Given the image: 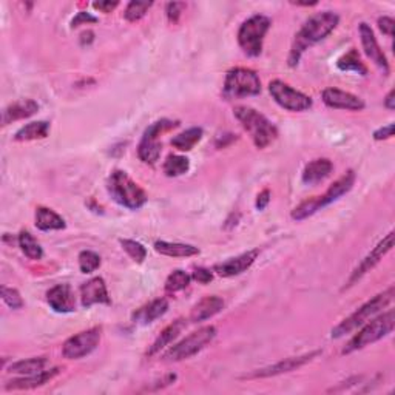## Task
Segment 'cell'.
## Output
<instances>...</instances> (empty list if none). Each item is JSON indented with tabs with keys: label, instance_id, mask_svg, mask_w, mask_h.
I'll return each mask as SVG.
<instances>
[{
	"label": "cell",
	"instance_id": "1",
	"mask_svg": "<svg viewBox=\"0 0 395 395\" xmlns=\"http://www.w3.org/2000/svg\"><path fill=\"white\" fill-rule=\"evenodd\" d=\"M338 22L339 18L332 11H323L312 15L302 27V30L295 34L294 44H292L289 54V65L297 67L303 53L309 48V46L321 42L323 39H326L332 31L337 28Z\"/></svg>",
	"mask_w": 395,
	"mask_h": 395
},
{
	"label": "cell",
	"instance_id": "2",
	"mask_svg": "<svg viewBox=\"0 0 395 395\" xmlns=\"http://www.w3.org/2000/svg\"><path fill=\"white\" fill-rule=\"evenodd\" d=\"M355 184V173L354 170L346 171L342 178H338L334 184H332L328 190L320 195L315 196L312 200H307L304 202H302L298 207L294 209L292 212V219L295 221H304L309 216L315 215L318 210L328 207L329 204L335 202L339 198L344 196L346 193H349L352 190V187Z\"/></svg>",
	"mask_w": 395,
	"mask_h": 395
},
{
	"label": "cell",
	"instance_id": "3",
	"mask_svg": "<svg viewBox=\"0 0 395 395\" xmlns=\"http://www.w3.org/2000/svg\"><path fill=\"white\" fill-rule=\"evenodd\" d=\"M235 116L246 130L257 148H266L278 136V130L264 115L250 107H236Z\"/></svg>",
	"mask_w": 395,
	"mask_h": 395
},
{
	"label": "cell",
	"instance_id": "4",
	"mask_svg": "<svg viewBox=\"0 0 395 395\" xmlns=\"http://www.w3.org/2000/svg\"><path fill=\"white\" fill-rule=\"evenodd\" d=\"M394 286H391L388 290L382 292V294L375 295L373 299H369L368 303L363 304L358 311H355L352 315H349L346 320H343L337 328L332 329V338H342L347 334H351L355 329L365 325L370 318L383 311L386 306H389L394 299Z\"/></svg>",
	"mask_w": 395,
	"mask_h": 395
},
{
	"label": "cell",
	"instance_id": "5",
	"mask_svg": "<svg viewBox=\"0 0 395 395\" xmlns=\"http://www.w3.org/2000/svg\"><path fill=\"white\" fill-rule=\"evenodd\" d=\"M107 188L117 204L130 210H139L147 202V193L124 170H115L110 175Z\"/></svg>",
	"mask_w": 395,
	"mask_h": 395
},
{
	"label": "cell",
	"instance_id": "6",
	"mask_svg": "<svg viewBox=\"0 0 395 395\" xmlns=\"http://www.w3.org/2000/svg\"><path fill=\"white\" fill-rule=\"evenodd\" d=\"M394 325H395L394 309L383 312L382 315L375 317L373 321H369L357 335H354L351 342L346 344L343 354H352L355 351H360V349H363V347H366L368 344H373V343L378 342V339L384 338L394 330Z\"/></svg>",
	"mask_w": 395,
	"mask_h": 395
},
{
	"label": "cell",
	"instance_id": "7",
	"mask_svg": "<svg viewBox=\"0 0 395 395\" xmlns=\"http://www.w3.org/2000/svg\"><path fill=\"white\" fill-rule=\"evenodd\" d=\"M261 93V81L254 70L232 68L226 75L223 94L226 99H241Z\"/></svg>",
	"mask_w": 395,
	"mask_h": 395
},
{
	"label": "cell",
	"instance_id": "8",
	"mask_svg": "<svg viewBox=\"0 0 395 395\" xmlns=\"http://www.w3.org/2000/svg\"><path fill=\"white\" fill-rule=\"evenodd\" d=\"M272 22L266 15L255 14L242 23L238 31V44L241 50L250 58H257L263 51V41Z\"/></svg>",
	"mask_w": 395,
	"mask_h": 395
},
{
	"label": "cell",
	"instance_id": "9",
	"mask_svg": "<svg viewBox=\"0 0 395 395\" xmlns=\"http://www.w3.org/2000/svg\"><path fill=\"white\" fill-rule=\"evenodd\" d=\"M216 337V328L215 326H204L192 332L190 335L186 337L183 342H179L164 354V361L175 363L183 361L193 357L198 352H201L205 346L213 342V338Z\"/></svg>",
	"mask_w": 395,
	"mask_h": 395
},
{
	"label": "cell",
	"instance_id": "10",
	"mask_svg": "<svg viewBox=\"0 0 395 395\" xmlns=\"http://www.w3.org/2000/svg\"><path fill=\"white\" fill-rule=\"evenodd\" d=\"M178 122L170 119H161L150 125L145 130L144 136L141 139V144L138 147V156L142 162L153 165L157 162L161 156V142L160 136L162 133L169 131L171 129H176Z\"/></svg>",
	"mask_w": 395,
	"mask_h": 395
},
{
	"label": "cell",
	"instance_id": "11",
	"mask_svg": "<svg viewBox=\"0 0 395 395\" xmlns=\"http://www.w3.org/2000/svg\"><path fill=\"white\" fill-rule=\"evenodd\" d=\"M268 91H271L273 101L283 107L287 112H306L312 107V99L309 96H306L304 93L298 91L295 89H292L290 85L284 84L283 81H272L268 84Z\"/></svg>",
	"mask_w": 395,
	"mask_h": 395
},
{
	"label": "cell",
	"instance_id": "12",
	"mask_svg": "<svg viewBox=\"0 0 395 395\" xmlns=\"http://www.w3.org/2000/svg\"><path fill=\"white\" fill-rule=\"evenodd\" d=\"M101 337H102V328L99 326L79 332V334L68 338L64 343L62 354H64L65 358L70 360L84 358L99 346Z\"/></svg>",
	"mask_w": 395,
	"mask_h": 395
},
{
	"label": "cell",
	"instance_id": "13",
	"mask_svg": "<svg viewBox=\"0 0 395 395\" xmlns=\"http://www.w3.org/2000/svg\"><path fill=\"white\" fill-rule=\"evenodd\" d=\"M392 247H394V232H389L380 242L377 244V246L373 250H370V254H368L366 258L363 259V261L357 266V268H355V271L352 272L351 278L347 280V284L344 286V289L354 286V284L357 283L358 280H361L368 272L373 271V268L382 261L383 257L388 254V252Z\"/></svg>",
	"mask_w": 395,
	"mask_h": 395
},
{
	"label": "cell",
	"instance_id": "14",
	"mask_svg": "<svg viewBox=\"0 0 395 395\" xmlns=\"http://www.w3.org/2000/svg\"><path fill=\"white\" fill-rule=\"evenodd\" d=\"M320 354H321L320 351H315L311 354L302 355V357H290L280 363H275V365H272V366L254 370V373L249 375H244L242 378H249V380H252V378H268V377H276V375H281L286 373H292V370H297L299 368H303L304 365H307V363L312 361L315 357H318Z\"/></svg>",
	"mask_w": 395,
	"mask_h": 395
},
{
	"label": "cell",
	"instance_id": "15",
	"mask_svg": "<svg viewBox=\"0 0 395 395\" xmlns=\"http://www.w3.org/2000/svg\"><path fill=\"white\" fill-rule=\"evenodd\" d=\"M360 37H361V45H363V50H365V53H366V56L383 71L384 76H388L389 75L388 59H386L383 50L380 48V45H378L373 28H370L365 22L360 23Z\"/></svg>",
	"mask_w": 395,
	"mask_h": 395
},
{
	"label": "cell",
	"instance_id": "16",
	"mask_svg": "<svg viewBox=\"0 0 395 395\" xmlns=\"http://www.w3.org/2000/svg\"><path fill=\"white\" fill-rule=\"evenodd\" d=\"M258 255H259V252L257 249L249 250V252H246V254H241L238 257L227 259V261L215 264L213 266V272L218 273L219 276H223V278H232V276L241 275L246 271H249L252 264L257 261Z\"/></svg>",
	"mask_w": 395,
	"mask_h": 395
},
{
	"label": "cell",
	"instance_id": "17",
	"mask_svg": "<svg viewBox=\"0 0 395 395\" xmlns=\"http://www.w3.org/2000/svg\"><path fill=\"white\" fill-rule=\"evenodd\" d=\"M323 102L329 108L337 110H351V112H360L365 108V102L349 91H343L338 89H328L323 91Z\"/></svg>",
	"mask_w": 395,
	"mask_h": 395
},
{
	"label": "cell",
	"instance_id": "18",
	"mask_svg": "<svg viewBox=\"0 0 395 395\" xmlns=\"http://www.w3.org/2000/svg\"><path fill=\"white\" fill-rule=\"evenodd\" d=\"M46 302L54 312L70 313L76 309L75 292L70 284H58L46 292Z\"/></svg>",
	"mask_w": 395,
	"mask_h": 395
},
{
	"label": "cell",
	"instance_id": "19",
	"mask_svg": "<svg viewBox=\"0 0 395 395\" xmlns=\"http://www.w3.org/2000/svg\"><path fill=\"white\" fill-rule=\"evenodd\" d=\"M81 303L84 307H91L93 304H110L108 290L105 286V281L96 276L90 281L84 283L81 286Z\"/></svg>",
	"mask_w": 395,
	"mask_h": 395
},
{
	"label": "cell",
	"instance_id": "20",
	"mask_svg": "<svg viewBox=\"0 0 395 395\" xmlns=\"http://www.w3.org/2000/svg\"><path fill=\"white\" fill-rule=\"evenodd\" d=\"M60 373L59 368H54L50 370H42L33 375H23L22 378H14V380L8 382L5 384L6 391H27V389H34L39 386H44L48 382H51L54 377Z\"/></svg>",
	"mask_w": 395,
	"mask_h": 395
},
{
	"label": "cell",
	"instance_id": "21",
	"mask_svg": "<svg viewBox=\"0 0 395 395\" xmlns=\"http://www.w3.org/2000/svg\"><path fill=\"white\" fill-rule=\"evenodd\" d=\"M39 112V104L33 99H20L18 102H13L11 105H8L4 110L2 115V122L4 125H8L15 121L27 119Z\"/></svg>",
	"mask_w": 395,
	"mask_h": 395
},
{
	"label": "cell",
	"instance_id": "22",
	"mask_svg": "<svg viewBox=\"0 0 395 395\" xmlns=\"http://www.w3.org/2000/svg\"><path fill=\"white\" fill-rule=\"evenodd\" d=\"M224 309V302L219 297L210 295L202 298L201 302H198L190 312V321L192 323H202L212 317H215L216 313Z\"/></svg>",
	"mask_w": 395,
	"mask_h": 395
},
{
	"label": "cell",
	"instance_id": "23",
	"mask_svg": "<svg viewBox=\"0 0 395 395\" xmlns=\"http://www.w3.org/2000/svg\"><path fill=\"white\" fill-rule=\"evenodd\" d=\"M332 170H334V165L326 157L313 160L304 167L303 183L307 186H317L330 176Z\"/></svg>",
	"mask_w": 395,
	"mask_h": 395
},
{
	"label": "cell",
	"instance_id": "24",
	"mask_svg": "<svg viewBox=\"0 0 395 395\" xmlns=\"http://www.w3.org/2000/svg\"><path fill=\"white\" fill-rule=\"evenodd\" d=\"M169 311V302L165 298H157L155 302L142 306L141 309L133 313V321L138 325H150L157 318L164 317Z\"/></svg>",
	"mask_w": 395,
	"mask_h": 395
},
{
	"label": "cell",
	"instance_id": "25",
	"mask_svg": "<svg viewBox=\"0 0 395 395\" xmlns=\"http://www.w3.org/2000/svg\"><path fill=\"white\" fill-rule=\"evenodd\" d=\"M186 328V320L183 318H179L176 321H173L170 326L165 328L160 335H157V338L153 342V344L150 346V349L147 352L148 357H153V355H156L157 352H161L164 347H167L169 344H171L175 339L179 337L181 332H183V329Z\"/></svg>",
	"mask_w": 395,
	"mask_h": 395
},
{
	"label": "cell",
	"instance_id": "26",
	"mask_svg": "<svg viewBox=\"0 0 395 395\" xmlns=\"http://www.w3.org/2000/svg\"><path fill=\"white\" fill-rule=\"evenodd\" d=\"M155 250L157 252V254H161L164 257H170V258H187V257L200 255V249L190 246V244H183V242L156 241Z\"/></svg>",
	"mask_w": 395,
	"mask_h": 395
},
{
	"label": "cell",
	"instance_id": "27",
	"mask_svg": "<svg viewBox=\"0 0 395 395\" xmlns=\"http://www.w3.org/2000/svg\"><path fill=\"white\" fill-rule=\"evenodd\" d=\"M36 227L39 231H62L65 228V221L56 212L48 207L36 209Z\"/></svg>",
	"mask_w": 395,
	"mask_h": 395
},
{
	"label": "cell",
	"instance_id": "28",
	"mask_svg": "<svg viewBox=\"0 0 395 395\" xmlns=\"http://www.w3.org/2000/svg\"><path fill=\"white\" fill-rule=\"evenodd\" d=\"M50 133V122L46 121H37L30 122L25 127H22L18 133L14 134V141H36V139H45Z\"/></svg>",
	"mask_w": 395,
	"mask_h": 395
},
{
	"label": "cell",
	"instance_id": "29",
	"mask_svg": "<svg viewBox=\"0 0 395 395\" xmlns=\"http://www.w3.org/2000/svg\"><path fill=\"white\" fill-rule=\"evenodd\" d=\"M46 358L45 357H36V358H28V360H20L15 361L8 368V373L11 374H19V375H33L37 373H42L46 366Z\"/></svg>",
	"mask_w": 395,
	"mask_h": 395
},
{
	"label": "cell",
	"instance_id": "30",
	"mask_svg": "<svg viewBox=\"0 0 395 395\" xmlns=\"http://www.w3.org/2000/svg\"><path fill=\"white\" fill-rule=\"evenodd\" d=\"M201 138H202V129L192 127L173 138L171 145L181 150V152H188V150H192L198 142L201 141Z\"/></svg>",
	"mask_w": 395,
	"mask_h": 395
},
{
	"label": "cell",
	"instance_id": "31",
	"mask_svg": "<svg viewBox=\"0 0 395 395\" xmlns=\"http://www.w3.org/2000/svg\"><path fill=\"white\" fill-rule=\"evenodd\" d=\"M190 169V161L186 156H178V155H170L164 162V173L169 178H176L186 173Z\"/></svg>",
	"mask_w": 395,
	"mask_h": 395
},
{
	"label": "cell",
	"instance_id": "32",
	"mask_svg": "<svg viewBox=\"0 0 395 395\" xmlns=\"http://www.w3.org/2000/svg\"><path fill=\"white\" fill-rule=\"evenodd\" d=\"M337 67L342 71H354V73H358L361 76L368 75V68L363 64L357 50H351L349 53H346L344 56H342L337 62Z\"/></svg>",
	"mask_w": 395,
	"mask_h": 395
},
{
	"label": "cell",
	"instance_id": "33",
	"mask_svg": "<svg viewBox=\"0 0 395 395\" xmlns=\"http://www.w3.org/2000/svg\"><path fill=\"white\" fill-rule=\"evenodd\" d=\"M19 246H20L23 254H25L30 259H41L44 257V250L41 247V244H39L34 236L27 231L20 232Z\"/></svg>",
	"mask_w": 395,
	"mask_h": 395
},
{
	"label": "cell",
	"instance_id": "34",
	"mask_svg": "<svg viewBox=\"0 0 395 395\" xmlns=\"http://www.w3.org/2000/svg\"><path fill=\"white\" fill-rule=\"evenodd\" d=\"M190 281H192V276L178 268V271H173L169 275L167 281H165V290H167L169 294H175V292L186 289L188 284H190Z\"/></svg>",
	"mask_w": 395,
	"mask_h": 395
},
{
	"label": "cell",
	"instance_id": "35",
	"mask_svg": "<svg viewBox=\"0 0 395 395\" xmlns=\"http://www.w3.org/2000/svg\"><path fill=\"white\" fill-rule=\"evenodd\" d=\"M101 266V257L96 252L84 250L79 254V268L82 273H93Z\"/></svg>",
	"mask_w": 395,
	"mask_h": 395
},
{
	"label": "cell",
	"instance_id": "36",
	"mask_svg": "<svg viewBox=\"0 0 395 395\" xmlns=\"http://www.w3.org/2000/svg\"><path fill=\"white\" fill-rule=\"evenodd\" d=\"M152 5L153 2H130L127 8H125L124 18L129 22H138L144 18L147 11L152 8Z\"/></svg>",
	"mask_w": 395,
	"mask_h": 395
},
{
	"label": "cell",
	"instance_id": "37",
	"mask_svg": "<svg viewBox=\"0 0 395 395\" xmlns=\"http://www.w3.org/2000/svg\"><path fill=\"white\" fill-rule=\"evenodd\" d=\"M121 246L125 252H127L133 261H136L139 264L144 263V259L147 257V250L141 242L133 241V240H121Z\"/></svg>",
	"mask_w": 395,
	"mask_h": 395
},
{
	"label": "cell",
	"instance_id": "38",
	"mask_svg": "<svg viewBox=\"0 0 395 395\" xmlns=\"http://www.w3.org/2000/svg\"><path fill=\"white\" fill-rule=\"evenodd\" d=\"M2 299L8 307H11L14 311L22 309L23 307V299L19 294V290H15L13 287H6V286L2 287Z\"/></svg>",
	"mask_w": 395,
	"mask_h": 395
},
{
	"label": "cell",
	"instance_id": "39",
	"mask_svg": "<svg viewBox=\"0 0 395 395\" xmlns=\"http://www.w3.org/2000/svg\"><path fill=\"white\" fill-rule=\"evenodd\" d=\"M186 8V4H181V2H170L167 4V8H165V11H167V18L171 23H176L181 18V14H183Z\"/></svg>",
	"mask_w": 395,
	"mask_h": 395
},
{
	"label": "cell",
	"instance_id": "40",
	"mask_svg": "<svg viewBox=\"0 0 395 395\" xmlns=\"http://www.w3.org/2000/svg\"><path fill=\"white\" fill-rule=\"evenodd\" d=\"M192 278L200 284H209L213 280V273H212V271H209V268L198 267V268H195Z\"/></svg>",
	"mask_w": 395,
	"mask_h": 395
},
{
	"label": "cell",
	"instance_id": "41",
	"mask_svg": "<svg viewBox=\"0 0 395 395\" xmlns=\"http://www.w3.org/2000/svg\"><path fill=\"white\" fill-rule=\"evenodd\" d=\"M98 18H94L90 13L86 11H81L77 13L76 18L71 20V28H77L79 25H84V23H96Z\"/></svg>",
	"mask_w": 395,
	"mask_h": 395
},
{
	"label": "cell",
	"instance_id": "42",
	"mask_svg": "<svg viewBox=\"0 0 395 395\" xmlns=\"http://www.w3.org/2000/svg\"><path fill=\"white\" fill-rule=\"evenodd\" d=\"M378 27H380L382 33L394 37V27H395V22L392 18H388V15H383V18L378 19Z\"/></svg>",
	"mask_w": 395,
	"mask_h": 395
},
{
	"label": "cell",
	"instance_id": "43",
	"mask_svg": "<svg viewBox=\"0 0 395 395\" xmlns=\"http://www.w3.org/2000/svg\"><path fill=\"white\" fill-rule=\"evenodd\" d=\"M392 133H394V124L386 125V127H382L374 131V139L375 141H383V139H389L392 138Z\"/></svg>",
	"mask_w": 395,
	"mask_h": 395
},
{
	"label": "cell",
	"instance_id": "44",
	"mask_svg": "<svg viewBox=\"0 0 395 395\" xmlns=\"http://www.w3.org/2000/svg\"><path fill=\"white\" fill-rule=\"evenodd\" d=\"M119 6V2H110V0H105V2H94L93 8L94 10H99L102 13H112L113 10Z\"/></svg>",
	"mask_w": 395,
	"mask_h": 395
},
{
	"label": "cell",
	"instance_id": "45",
	"mask_svg": "<svg viewBox=\"0 0 395 395\" xmlns=\"http://www.w3.org/2000/svg\"><path fill=\"white\" fill-rule=\"evenodd\" d=\"M268 201H271V192L268 190H263L261 193L258 195V200H257V209L258 210H264L267 207Z\"/></svg>",
	"mask_w": 395,
	"mask_h": 395
},
{
	"label": "cell",
	"instance_id": "46",
	"mask_svg": "<svg viewBox=\"0 0 395 395\" xmlns=\"http://www.w3.org/2000/svg\"><path fill=\"white\" fill-rule=\"evenodd\" d=\"M394 96H395V93H394V90H391L388 93V96H386V99H384V107L388 108V110H394L395 108V99H394Z\"/></svg>",
	"mask_w": 395,
	"mask_h": 395
}]
</instances>
